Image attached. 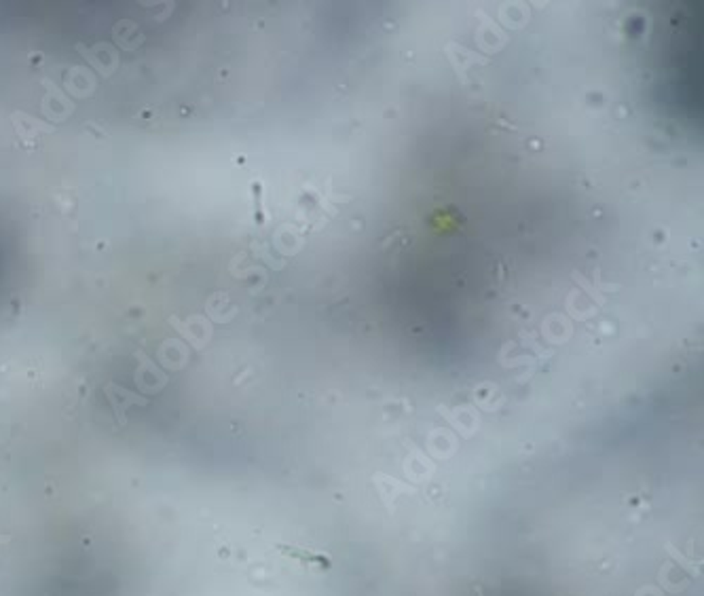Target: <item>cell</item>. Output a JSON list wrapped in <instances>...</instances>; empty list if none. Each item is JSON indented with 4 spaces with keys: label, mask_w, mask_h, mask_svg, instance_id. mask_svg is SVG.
<instances>
[{
    "label": "cell",
    "mask_w": 704,
    "mask_h": 596,
    "mask_svg": "<svg viewBox=\"0 0 704 596\" xmlns=\"http://www.w3.org/2000/svg\"><path fill=\"white\" fill-rule=\"evenodd\" d=\"M667 550H669V554H671V557H673V559H675V561H677V563H679V565H681V567H684V569H686V571L692 576V578H700V569H698L696 565H692V561H688V559H686L681 552H677V550H675V546H671V544H669V546H667Z\"/></svg>",
    "instance_id": "cell-2"
},
{
    "label": "cell",
    "mask_w": 704,
    "mask_h": 596,
    "mask_svg": "<svg viewBox=\"0 0 704 596\" xmlns=\"http://www.w3.org/2000/svg\"><path fill=\"white\" fill-rule=\"evenodd\" d=\"M279 552H284L286 557H292V559H298L303 561L305 565H317L320 569H330L332 561L324 554H311V552H305L301 548H292V546H277Z\"/></svg>",
    "instance_id": "cell-1"
}]
</instances>
